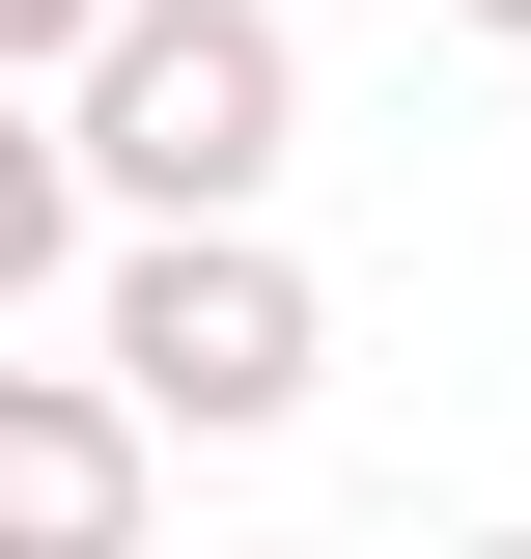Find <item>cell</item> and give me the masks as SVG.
I'll return each instance as SVG.
<instances>
[{"label":"cell","instance_id":"obj_3","mask_svg":"<svg viewBox=\"0 0 531 559\" xmlns=\"http://www.w3.org/2000/svg\"><path fill=\"white\" fill-rule=\"evenodd\" d=\"M140 503H168V448L84 364H0V559H140Z\"/></svg>","mask_w":531,"mask_h":559},{"label":"cell","instance_id":"obj_2","mask_svg":"<svg viewBox=\"0 0 531 559\" xmlns=\"http://www.w3.org/2000/svg\"><path fill=\"white\" fill-rule=\"evenodd\" d=\"M84 392H113L140 448H280V419L335 392V280L280 252V224H113V252H84Z\"/></svg>","mask_w":531,"mask_h":559},{"label":"cell","instance_id":"obj_6","mask_svg":"<svg viewBox=\"0 0 531 559\" xmlns=\"http://www.w3.org/2000/svg\"><path fill=\"white\" fill-rule=\"evenodd\" d=\"M448 28H504V57H531V0H448Z\"/></svg>","mask_w":531,"mask_h":559},{"label":"cell","instance_id":"obj_7","mask_svg":"<svg viewBox=\"0 0 531 559\" xmlns=\"http://www.w3.org/2000/svg\"><path fill=\"white\" fill-rule=\"evenodd\" d=\"M504 559H531V532H504Z\"/></svg>","mask_w":531,"mask_h":559},{"label":"cell","instance_id":"obj_1","mask_svg":"<svg viewBox=\"0 0 531 559\" xmlns=\"http://www.w3.org/2000/svg\"><path fill=\"white\" fill-rule=\"evenodd\" d=\"M28 112H57L84 224H280V168H308V28H280V0H113Z\"/></svg>","mask_w":531,"mask_h":559},{"label":"cell","instance_id":"obj_4","mask_svg":"<svg viewBox=\"0 0 531 559\" xmlns=\"http://www.w3.org/2000/svg\"><path fill=\"white\" fill-rule=\"evenodd\" d=\"M84 252H113V224H84V168H57V112L0 84V308H57Z\"/></svg>","mask_w":531,"mask_h":559},{"label":"cell","instance_id":"obj_5","mask_svg":"<svg viewBox=\"0 0 531 559\" xmlns=\"http://www.w3.org/2000/svg\"><path fill=\"white\" fill-rule=\"evenodd\" d=\"M84 28H113V0H0V84H57V57H84Z\"/></svg>","mask_w":531,"mask_h":559}]
</instances>
